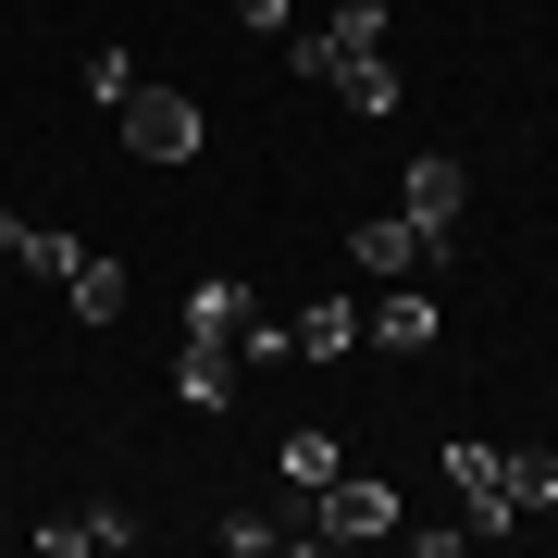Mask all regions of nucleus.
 <instances>
[{
	"instance_id": "nucleus-9",
	"label": "nucleus",
	"mask_w": 558,
	"mask_h": 558,
	"mask_svg": "<svg viewBox=\"0 0 558 558\" xmlns=\"http://www.w3.org/2000/svg\"><path fill=\"white\" fill-rule=\"evenodd\" d=\"M274 472H286V497H323V484H336V472H348V447H336V435H323V422H299V435H286V447H274Z\"/></svg>"
},
{
	"instance_id": "nucleus-14",
	"label": "nucleus",
	"mask_w": 558,
	"mask_h": 558,
	"mask_svg": "<svg viewBox=\"0 0 558 558\" xmlns=\"http://www.w3.org/2000/svg\"><path fill=\"white\" fill-rule=\"evenodd\" d=\"M509 497H521V521L558 509V447H509Z\"/></svg>"
},
{
	"instance_id": "nucleus-3",
	"label": "nucleus",
	"mask_w": 558,
	"mask_h": 558,
	"mask_svg": "<svg viewBox=\"0 0 558 558\" xmlns=\"http://www.w3.org/2000/svg\"><path fill=\"white\" fill-rule=\"evenodd\" d=\"M447 484H459V521H472V546L521 534V497H509V447H484V435H447Z\"/></svg>"
},
{
	"instance_id": "nucleus-11",
	"label": "nucleus",
	"mask_w": 558,
	"mask_h": 558,
	"mask_svg": "<svg viewBox=\"0 0 558 558\" xmlns=\"http://www.w3.org/2000/svg\"><path fill=\"white\" fill-rule=\"evenodd\" d=\"M360 348V299H311L299 311V360H348Z\"/></svg>"
},
{
	"instance_id": "nucleus-2",
	"label": "nucleus",
	"mask_w": 558,
	"mask_h": 558,
	"mask_svg": "<svg viewBox=\"0 0 558 558\" xmlns=\"http://www.w3.org/2000/svg\"><path fill=\"white\" fill-rule=\"evenodd\" d=\"M112 137L124 149H137V161H199V137H211V124H199V100H186V87H124V100H112Z\"/></svg>"
},
{
	"instance_id": "nucleus-1",
	"label": "nucleus",
	"mask_w": 558,
	"mask_h": 558,
	"mask_svg": "<svg viewBox=\"0 0 558 558\" xmlns=\"http://www.w3.org/2000/svg\"><path fill=\"white\" fill-rule=\"evenodd\" d=\"M385 38H398V25H385V0H336V13L311 25V38L286 25V75H299V87H336L348 62H373Z\"/></svg>"
},
{
	"instance_id": "nucleus-10",
	"label": "nucleus",
	"mask_w": 558,
	"mask_h": 558,
	"mask_svg": "<svg viewBox=\"0 0 558 558\" xmlns=\"http://www.w3.org/2000/svg\"><path fill=\"white\" fill-rule=\"evenodd\" d=\"M62 299H75V323H112V311H124V260L75 248V260H62Z\"/></svg>"
},
{
	"instance_id": "nucleus-6",
	"label": "nucleus",
	"mask_w": 558,
	"mask_h": 558,
	"mask_svg": "<svg viewBox=\"0 0 558 558\" xmlns=\"http://www.w3.org/2000/svg\"><path fill=\"white\" fill-rule=\"evenodd\" d=\"M398 211H410V223H435V236H459V211H472V161H459V149H422V161H410V186H398Z\"/></svg>"
},
{
	"instance_id": "nucleus-5",
	"label": "nucleus",
	"mask_w": 558,
	"mask_h": 558,
	"mask_svg": "<svg viewBox=\"0 0 558 558\" xmlns=\"http://www.w3.org/2000/svg\"><path fill=\"white\" fill-rule=\"evenodd\" d=\"M348 260H360V286H410V274H435L447 236L435 223H410V211H385V223H348Z\"/></svg>"
},
{
	"instance_id": "nucleus-15",
	"label": "nucleus",
	"mask_w": 558,
	"mask_h": 558,
	"mask_svg": "<svg viewBox=\"0 0 558 558\" xmlns=\"http://www.w3.org/2000/svg\"><path fill=\"white\" fill-rule=\"evenodd\" d=\"M124 534H137V521H112V509H100V521H38V546H50V558H87V546H124Z\"/></svg>"
},
{
	"instance_id": "nucleus-16",
	"label": "nucleus",
	"mask_w": 558,
	"mask_h": 558,
	"mask_svg": "<svg viewBox=\"0 0 558 558\" xmlns=\"http://www.w3.org/2000/svg\"><path fill=\"white\" fill-rule=\"evenodd\" d=\"M124 87H137V62H124V50H87V100H100V112H112V100H124Z\"/></svg>"
},
{
	"instance_id": "nucleus-7",
	"label": "nucleus",
	"mask_w": 558,
	"mask_h": 558,
	"mask_svg": "<svg viewBox=\"0 0 558 558\" xmlns=\"http://www.w3.org/2000/svg\"><path fill=\"white\" fill-rule=\"evenodd\" d=\"M360 336H373L385 360H422V348L447 336V323H435V299H422V274H410V286H385V299L360 311Z\"/></svg>"
},
{
	"instance_id": "nucleus-18",
	"label": "nucleus",
	"mask_w": 558,
	"mask_h": 558,
	"mask_svg": "<svg viewBox=\"0 0 558 558\" xmlns=\"http://www.w3.org/2000/svg\"><path fill=\"white\" fill-rule=\"evenodd\" d=\"M286 13H299V0H236V25H286Z\"/></svg>"
},
{
	"instance_id": "nucleus-4",
	"label": "nucleus",
	"mask_w": 558,
	"mask_h": 558,
	"mask_svg": "<svg viewBox=\"0 0 558 558\" xmlns=\"http://www.w3.org/2000/svg\"><path fill=\"white\" fill-rule=\"evenodd\" d=\"M311 521H323V546H385L410 509H398V484H385V472H336V484L311 497Z\"/></svg>"
},
{
	"instance_id": "nucleus-12",
	"label": "nucleus",
	"mask_w": 558,
	"mask_h": 558,
	"mask_svg": "<svg viewBox=\"0 0 558 558\" xmlns=\"http://www.w3.org/2000/svg\"><path fill=\"white\" fill-rule=\"evenodd\" d=\"M186 336H248V286H236V274L186 286Z\"/></svg>"
},
{
	"instance_id": "nucleus-17",
	"label": "nucleus",
	"mask_w": 558,
	"mask_h": 558,
	"mask_svg": "<svg viewBox=\"0 0 558 558\" xmlns=\"http://www.w3.org/2000/svg\"><path fill=\"white\" fill-rule=\"evenodd\" d=\"M398 534H410V558H459V546H472V521H398Z\"/></svg>"
},
{
	"instance_id": "nucleus-8",
	"label": "nucleus",
	"mask_w": 558,
	"mask_h": 558,
	"mask_svg": "<svg viewBox=\"0 0 558 558\" xmlns=\"http://www.w3.org/2000/svg\"><path fill=\"white\" fill-rule=\"evenodd\" d=\"M174 398L199 410V422L236 410V336H186V348H174Z\"/></svg>"
},
{
	"instance_id": "nucleus-13",
	"label": "nucleus",
	"mask_w": 558,
	"mask_h": 558,
	"mask_svg": "<svg viewBox=\"0 0 558 558\" xmlns=\"http://www.w3.org/2000/svg\"><path fill=\"white\" fill-rule=\"evenodd\" d=\"M336 100L385 124V112H398V62H385V50H373V62H348V75H336Z\"/></svg>"
}]
</instances>
